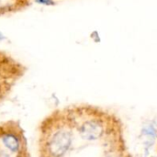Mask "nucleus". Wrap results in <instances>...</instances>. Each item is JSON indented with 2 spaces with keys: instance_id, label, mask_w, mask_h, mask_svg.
Here are the masks:
<instances>
[{
  "instance_id": "nucleus-1",
  "label": "nucleus",
  "mask_w": 157,
  "mask_h": 157,
  "mask_svg": "<svg viewBox=\"0 0 157 157\" xmlns=\"http://www.w3.org/2000/svg\"><path fill=\"white\" fill-rule=\"evenodd\" d=\"M78 135L87 143L100 144L111 155L125 150L121 121L99 108L82 106L66 113Z\"/></svg>"
},
{
  "instance_id": "nucleus-2",
  "label": "nucleus",
  "mask_w": 157,
  "mask_h": 157,
  "mask_svg": "<svg viewBox=\"0 0 157 157\" xmlns=\"http://www.w3.org/2000/svg\"><path fill=\"white\" fill-rule=\"evenodd\" d=\"M74 126L67 114L63 115L59 120L52 121L44 135L43 149L46 155L63 156L71 149L74 142Z\"/></svg>"
},
{
  "instance_id": "nucleus-3",
  "label": "nucleus",
  "mask_w": 157,
  "mask_h": 157,
  "mask_svg": "<svg viewBox=\"0 0 157 157\" xmlns=\"http://www.w3.org/2000/svg\"><path fill=\"white\" fill-rule=\"evenodd\" d=\"M1 143L9 152L17 154L22 150V140L20 135L15 131H3L0 135Z\"/></svg>"
},
{
  "instance_id": "nucleus-4",
  "label": "nucleus",
  "mask_w": 157,
  "mask_h": 157,
  "mask_svg": "<svg viewBox=\"0 0 157 157\" xmlns=\"http://www.w3.org/2000/svg\"><path fill=\"white\" fill-rule=\"evenodd\" d=\"M35 2L40 5H44V6H52L55 4L53 0H35Z\"/></svg>"
},
{
  "instance_id": "nucleus-5",
  "label": "nucleus",
  "mask_w": 157,
  "mask_h": 157,
  "mask_svg": "<svg viewBox=\"0 0 157 157\" xmlns=\"http://www.w3.org/2000/svg\"><path fill=\"white\" fill-rule=\"evenodd\" d=\"M6 39V37H5V35L2 33V32H0V40H4Z\"/></svg>"
}]
</instances>
